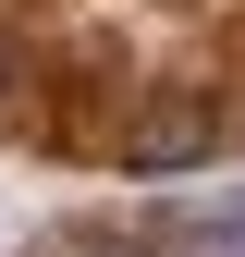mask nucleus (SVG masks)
<instances>
[{
    "label": "nucleus",
    "instance_id": "nucleus-3",
    "mask_svg": "<svg viewBox=\"0 0 245 257\" xmlns=\"http://www.w3.org/2000/svg\"><path fill=\"white\" fill-rule=\"evenodd\" d=\"M61 257H160V245H147V233H74Z\"/></svg>",
    "mask_w": 245,
    "mask_h": 257
},
{
    "label": "nucleus",
    "instance_id": "nucleus-1",
    "mask_svg": "<svg viewBox=\"0 0 245 257\" xmlns=\"http://www.w3.org/2000/svg\"><path fill=\"white\" fill-rule=\"evenodd\" d=\"M196 159H221V110L196 86H160V98L122 122V172H196Z\"/></svg>",
    "mask_w": 245,
    "mask_h": 257
},
{
    "label": "nucleus",
    "instance_id": "nucleus-2",
    "mask_svg": "<svg viewBox=\"0 0 245 257\" xmlns=\"http://www.w3.org/2000/svg\"><path fill=\"white\" fill-rule=\"evenodd\" d=\"M147 245H160V257H245V208H208V220H160Z\"/></svg>",
    "mask_w": 245,
    "mask_h": 257
},
{
    "label": "nucleus",
    "instance_id": "nucleus-4",
    "mask_svg": "<svg viewBox=\"0 0 245 257\" xmlns=\"http://www.w3.org/2000/svg\"><path fill=\"white\" fill-rule=\"evenodd\" d=\"M13 86H25V49H13V25H0V110H13Z\"/></svg>",
    "mask_w": 245,
    "mask_h": 257
}]
</instances>
